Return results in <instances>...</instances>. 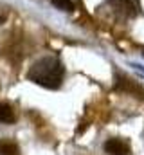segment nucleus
Masks as SVG:
<instances>
[{
    "instance_id": "obj_1",
    "label": "nucleus",
    "mask_w": 144,
    "mask_h": 155,
    "mask_svg": "<svg viewBox=\"0 0 144 155\" xmlns=\"http://www.w3.org/2000/svg\"><path fill=\"white\" fill-rule=\"evenodd\" d=\"M27 78L40 87L60 88L63 83V78H65V67L58 58L45 56L33 63V67L27 72Z\"/></svg>"
},
{
    "instance_id": "obj_2",
    "label": "nucleus",
    "mask_w": 144,
    "mask_h": 155,
    "mask_svg": "<svg viewBox=\"0 0 144 155\" xmlns=\"http://www.w3.org/2000/svg\"><path fill=\"white\" fill-rule=\"evenodd\" d=\"M105 152L108 155H130L132 150H130V144L119 137H112L105 143Z\"/></svg>"
},
{
    "instance_id": "obj_3",
    "label": "nucleus",
    "mask_w": 144,
    "mask_h": 155,
    "mask_svg": "<svg viewBox=\"0 0 144 155\" xmlns=\"http://www.w3.org/2000/svg\"><path fill=\"white\" fill-rule=\"evenodd\" d=\"M16 121V112L9 103H0V123L11 124Z\"/></svg>"
},
{
    "instance_id": "obj_4",
    "label": "nucleus",
    "mask_w": 144,
    "mask_h": 155,
    "mask_svg": "<svg viewBox=\"0 0 144 155\" xmlns=\"http://www.w3.org/2000/svg\"><path fill=\"white\" fill-rule=\"evenodd\" d=\"M0 155H20V148L11 139H0Z\"/></svg>"
},
{
    "instance_id": "obj_5",
    "label": "nucleus",
    "mask_w": 144,
    "mask_h": 155,
    "mask_svg": "<svg viewBox=\"0 0 144 155\" xmlns=\"http://www.w3.org/2000/svg\"><path fill=\"white\" fill-rule=\"evenodd\" d=\"M51 4H52L56 9H60V11H67V13L74 11V4H72V0H51Z\"/></svg>"
}]
</instances>
